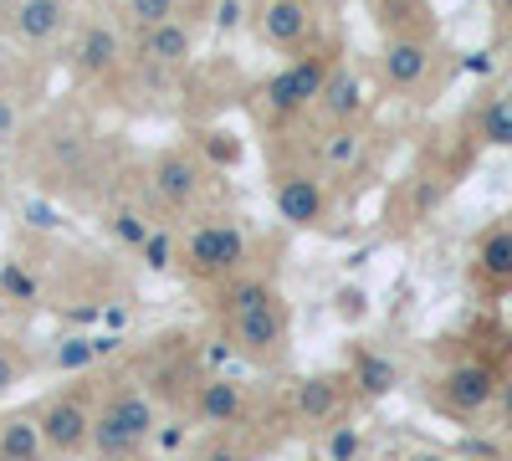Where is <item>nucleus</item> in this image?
Listing matches in <instances>:
<instances>
[{"instance_id": "34", "label": "nucleus", "mask_w": 512, "mask_h": 461, "mask_svg": "<svg viewBox=\"0 0 512 461\" xmlns=\"http://www.w3.org/2000/svg\"><path fill=\"white\" fill-rule=\"evenodd\" d=\"M497 410H502V421L512 426V374L502 380V390H497Z\"/></svg>"}, {"instance_id": "16", "label": "nucleus", "mask_w": 512, "mask_h": 461, "mask_svg": "<svg viewBox=\"0 0 512 461\" xmlns=\"http://www.w3.org/2000/svg\"><path fill=\"white\" fill-rule=\"evenodd\" d=\"M477 277L487 287H512V226H497L477 246Z\"/></svg>"}, {"instance_id": "6", "label": "nucleus", "mask_w": 512, "mask_h": 461, "mask_svg": "<svg viewBox=\"0 0 512 461\" xmlns=\"http://www.w3.org/2000/svg\"><path fill=\"white\" fill-rule=\"evenodd\" d=\"M231 318V344L256 359V364H277L287 354V308L282 298H267L256 308H241V313H226Z\"/></svg>"}, {"instance_id": "40", "label": "nucleus", "mask_w": 512, "mask_h": 461, "mask_svg": "<svg viewBox=\"0 0 512 461\" xmlns=\"http://www.w3.org/2000/svg\"><path fill=\"white\" fill-rule=\"evenodd\" d=\"M415 461H441V456H415Z\"/></svg>"}, {"instance_id": "24", "label": "nucleus", "mask_w": 512, "mask_h": 461, "mask_svg": "<svg viewBox=\"0 0 512 461\" xmlns=\"http://www.w3.org/2000/svg\"><path fill=\"white\" fill-rule=\"evenodd\" d=\"M0 298H6V303H36V277L26 267L6 262V267H0Z\"/></svg>"}, {"instance_id": "1", "label": "nucleus", "mask_w": 512, "mask_h": 461, "mask_svg": "<svg viewBox=\"0 0 512 461\" xmlns=\"http://www.w3.org/2000/svg\"><path fill=\"white\" fill-rule=\"evenodd\" d=\"M149 436H154V405H149L144 390H118L103 405V415H93V451L103 461L134 456Z\"/></svg>"}, {"instance_id": "10", "label": "nucleus", "mask_w": 512, "mask_h": 461, "mask_svg": "<svg viewBox=\"0 0 512 461\" xmlns=\"http://www.w3.org/2000/svg\"><path fill=\"white\" fill-rule=\"evenodd\" d=\"M436 67V47L425 36H384V57H379V77L395 93H415Z\"/></svg>"}, {"instance_id": "11", "label": "nucleus", "mask_w": 512, "mask_h": 461, "mask_svg": "<svg viewBox=\"0 0 512 461\" xmlns=\"http://www.w3.org/2000/svg\"><path fill=\"white\" fill-rule=\"evenodd\" d=\"M195 57V31L190 21H159V26H139V62L149 72H180Z\"/></svg>"}, {"instance_id": "21", "label": "nucleus", "mask_w": 512, "mask_h": 461, "mask_svg": "<svg viewBox=\"0 0 512 461\" xmlns=\"http://www.w3.org/2000/svg\"><path fill=\"white\" fill-rule=\"evenodd\" d=\"M103 226H108L113 241L128 246V251H144V241L154 236V226L144 221V211H134V205H113V211L103 216Z\"/></svg>"}, {"instance_id": "8", "label": "nucleus", "mask_w": 512, "mask_h": 461, "mask_svg": "<svg viewBox=\"0 0 512 461\" xmlns=\"http://www.w3.org/2000/svg\"><path fill=\"white\" fill-rule=\"evenodd\" d=\"M318 31L313 0H256V36L277 52H297Z\"/></svg>"}, {"instance_id": "33", "label": "nucleus", "mask_w": 512, "mask_h": 461, "mask_svg": "<svg viewBox=\"0 0 512 461\" xmlns=\"http://www.w3.org/2000/svg\"><path fill=\"white\" fill-rule=\"evenodd\" d=\"M216 26L221 31H236L241 26V0H216Z\"/></svg>"}, {"instance_id": "38", "label": "nucleus", "mask_w": 512, "mask_h": 461, "mask_svg": "<svg viewBox=\"0 0 512 461\" xmlns=\"http://www.w3.org/2000/svg\"><path fill=\"white\" fill-rule=\"evenodd\" d=\"M0 31H6V0H0Z\"/></svg>"}, {"instance_id": "15", "label": "nucleus", "mask_w": 512, "mask_h": 461, "mask_svg": "<svg viewBox=\"0 0 512 461\" xmlns=\"http://www.w3.org/2000/svg\"><path fill=\"white\" fill-rule=\"evenodd\" d=\"M318 159L328 175H349L364 164V129L359 123H333V129L318 139Z\"/></svg>"}, {"instance_id": "30", "label": "nucleus", "mask_w": 512, "mask_h": 461, "mask_svg": "<svg viewBox=\"0 0 512 461\" xmlns=\"http://www.w3.org/2000/svg\"><path fill=\"white\" fill-rule=\"evenodd\" d=\"M338 313H344V318H364L369 313V298H364L359 287H338Z\"/></svg>"}, {"instance_id": "3", "label": "nucleus", "mask_w": 512, "mask_h": 461, "mask_svg": "<svg viewBox=\"0 0 512 461\" xmlns=\"http://www.w3.org/2000/svg\"><path fill=\"white\" fill-rule=\"evenodd\" d=\"M185 272L190 277H205V282H226L241 272L246 262V231L236 221H200L185 241Z\"/></svg>"}, {"instance_id": "23", "label": "nucleus", "mask_w": 512, "mask_h": 461, "mask_svg": "<svg viewBox=\"0 0 512 461\" xmlns=\"http://www.w3.org/2000/svg\"><path fill=\"white\" fill-rule=\"evenodd\" d=\"M420 16H431L420 0H379V31L384 36H420V31H410V21H420Z\"/></svg>"}, {"instance_id": "19", "label": "nucleus", "mask_w": 512, "mask_h": 461, "mask_svg": "<svg viewBox=\"0 0 512 461\" xmlns=\"http://www.w3.org/2000/svg\"><path fill=\"white\" fill-rule=\"evenodd\" d=\"M477 134H482V144H492V149H512V88L482 103Z\"/></svg>"}, {"instance_id": "36", "label": "nucleus", "mask_w": 512, "mask_h": 461, "mask_svg": "<svg viewBox=\"0 0 512 461\" xmlns=\"http://www.w3.org/2000/svg\"><path fill=\"white\" fill-rule=\"evenodd\" d=\"M205 461H236V456L231 451H216V456H205Z\"/></svg>"}, {"instance_id": "39", "label": "nucleus", "mask_w": 512, "mask_h": 461, "mask_svg": "<svg viewBox=\"0 0 512 461\" xmlns=\"http://www.w3.org/2000/svg\"><path fill=\"white\" fill-rule=\"evenodd\" d=\"M6 149H11V139H6V134H0V154H6Z\"/></svg>"}, {"instance_id": "9", "label": "nucleus", "mask_w": 512, "mask_h": 461, "mask_svg": "<svg viewBox=\"0 0 512 461\" xmlns=\"http://www.w3.org/2000/svg\"><path fill=\"white\" fill-rule=\"evenodd\" d=\"M36 421H41V436H47V451H57V456L93 446V415L77 395H52L36 410Z\"/></svg>"}, {"instance_id": "2", "label": "nucleus", "mask_w": 512, "mask_h": 461, "mask_svg": "<svg viewBox=\"0 0 512 461\" xmlns=\"http://www.w3.org/2000/svg\"><path fill=\"white\" fill-rule=\"evenodd\" d=\"M328 72H333V57H328V52L292 57L277 77H267V82H262V108H267V118H277V123H282V118L308 113V108L318 103V93H323Z\"/></svg>"}, {"instance_id": "7", "label": "nucleus", "mask_w": 512, "mask_h": 461, "mask_svg": "<svg viewBox=\"0 0 512 461\" xmlns=\"http://www.w3.org/2000/svg\"><path fill=\"white\" fill-rule=\"evenodd\" d=\"M72 21V0H6V36L16 47H47Z\"/></svg>"}, {"instance_id": "17", "label": "nucleus", "mask_w": 512, "mask_h": 461, "mask_svg": "<svg viewBox=\"0 0 512 461\" xmlns=\"http://www.w3.org/2000/svg\"><path fill=\"white\" fill-rule=\"evenodd\" d=\"M41 451H47V436L36 415H16L0 426V461H41Z\"/></svg>"}, {"instance_id": "13", "label": "nucleus", "mask_w": 512, "mask_h": 461, "mask_svg": "<svg viewBox=\"0 0 512 461\" xmlns=\"http://www.w3.org/2000/svg\"><path fill=\"white\" fill-rule=\"evenodd\" d=\"M497 390H502V380L487 369V364H456L446 380H441V395H446V405L451 410H461V415H477V410H487L492 400H497Z\"/></svg>"}, {"instance_id": "29", "label": "nucleus", "mask_w": 512, "mask_h": 461, "mask_svg": "<svg viewBox=\"0 0 512 461\" xmlns=\"http://www.w3.org/2000/svg\"><path fill=\"white\" fill-rule=\"evenodd\" d=\"M16 385H21V359L0 344V395H11Z\"/></svg>"}, {"instance_id": "26", "label": "nucleus", "mask_w": 512, "mask_h": 461, "mask_svg": "<svg viewBox=\"0 0 512 461\" xmlns=\"http://www.w3.org/2000/svg\"><path fill=\"white\" fill-rule=\"evenodd\" d=\"M128 16H134V26H159L180 16V0H128Z\"/></svg>"}, {"instance_id": "37", "label": "nucleus", "mask_w": 512, "mask_h": 461, "mask_svg": "<svg viewBox=\"0 0 512 461\" xmlns=\"http://www.w3.org/2000/svg\"><path fill=\"white\" fill-rule=\"evenodd\" d=\"M6 308H11V303H6V298H0V328H6Z\"/></svg>"}, {"instance_id": "14", "label": "nucleus", "mask_w": 512, "mask_h": 461, "mask_svg": "<svg viewBox=\"0 0 512 461\" xmlns=\"http://www.w3.org/2000/svg\"><path fill=\"white\" fill-rule=\"evenodd\" d=\"M318 118H328V123H354L359 113H364V88H359V77L344 67V62H333V72H328V82H323V93H318Z\"/></svg>"}, {"instance_id": "12", "label": "nucleus", "mask_w": 512, "mask_h": 461, "mask_svg": "<svg viewBox=\"0 0 512 461\" xmlns=\"http://www.w3.org/2000/svg\"><path fill=\"white\" fill-rule=\"evenodd\" d=\"M123 62V36L113 21H88L77 36V47H72V72L77 77H88V82H103L113 77Z\"/></svg>"}, {"instance_id": "27", "label": "nucleus", "mask_w": 512, "mask_h": 461, "mask_svg": "<svg viewBox=\"0 0 512 461\" xmlns=\"http://www.w3.org/2000/svg\"><path fill=\"white\" fill-rule=\"evenodd\" d=\"M359 451H364L359 426H338V431L328 436V461H359Z\"/></svg>"}, {"instance_id": "4", "label": "nucleus", "mask_w": 512, "mask_h": 461, "mask_svg": "<svg viewBox=\"0 0 512 461\" xmlns=\"http://www.w3.org/2000/svg\"><path fill=\"white\" fill-rule=\"evenodd\" d=\"M205 159L195 149H164L149 164V190L164 211H195L200 195H205Z\"/></svg>"}, {"instance_id": "18", "label": "nucleus", "mask_w": 512, "mask_h": 461, "mask_svg": "<svg viewBox=\"0 0 512 461\" xmlns=\"http://www.w3.org/2000/svg\"><path fill=\"white\" fill-rule=\"evenodd\" d=\"M354 385L369 400H379V395H390L400 385V369L384 359V354H374V349H354Z\"/></svg>"}, {"instance_id": "31", "label": "nucleus", "mask_w": 512, "mask_h": 461, "mask_svg": "<svg viewBox=\"0 0 512 461\" xmlns=\"http://www.w3.org/2000/svg\"><path fill=\"white\" fill-rule=\"evenodd\" d=\"M26 221H31L36 231H52V226H62V216L52 211V205H41V200H26Z\"/></svg>"}, {"instance_id": "22", "label": "nucleus", "mask_w": 512, "mask_h": 461, "mask_svg": "<svg viewBox=\"0 0 512 461\" xmlns=\"http://www.w3.org/2000/svg\"><path fill=\"white\" fill-rule=\"evenodd\" d=\"M333 405H338V380H328V374L303 380V390H297V410H303L308 421H328Z\"/></svg>"}, {"instance_id": "25", "label": "nucleus", "mask_w": 512, "mask_h": 461, "mask_svg": "<svg viewBox=\"0 0 512 461\" xmlns=\"http://www.w3.org/2000/svg\"><path fill=\"white\" fill-rule=\"evenodd\" d=\"M139 257H144V267H149V272H169V267L180 262V257H175V236H169V231H154V236L144 241Z\"/></svg>"}, {"instance_id": "35", "label": "nucleus", "mask_w": 512, "mask_h": 461, "mask_svg": "<svg viewBox=\"0 0 512 461\" xmlns=\"http://www.w3.org/2000/svg\"><path fill=\"white\" fill-rule=\"evenodd\" d=\"M492 11H497V16H507V21H512V0H492Z\"/></svg>"}, {"instance_id": "5", "label": "nucleus", "mask_w": 512, "mask_h": 461, "mask_svg": "<svg viewBox=\"0 0 512 461\" xmlns=\"http://www.w3.org/2000/svg\"><path fill=\"white\" fill-rule=\"evenodd\" d=\"M272 200H277V216L297 231H313L328 216V185L308 164H282L272 180Z\"/></svg>"}, {"instance_id": "28", "label": "nucleus", "mask_w": 512, "mask_h": 461, "mask_svg": "<svg viewBox=\"0 0 512 461\" xmlns=\"http://www.w3.org/2000/svg\"><path fill=\"white\" fill-rule=\"evenodd\" d=\"M200 149L216 159V164H241V144H236V134L210 129V134H200Z\"/></svg>"}, {"instance_id": "20", "label": "nucleus", "mask_w": 512, "mask_h": 461, "mask_svg": "<svg viewBox=\"0 0 512 461\" xmlns=\"http://www.w3.org/2000/svg\"><path fill=\"white\" fill-rule=\"evenodd\" d=\"M241 415V385H231V380H210V385H200V421H210V426H231Z\"/></svg>"}, {"instance_id": "32", "label": "nucleus", "mask_w": 512, "mask_h": 461, "mask_svg": "<svg viewBox=\"0 0 512 461\" xmlns=\"http://www.w3.org/2000/svg\"><path fill=\"white\" fill-rule=\"evenodd\" d=\"M0 134H6L11 144H16V134H21V108H16L6 93H0Z\"/></svg>"}]
</instances>
